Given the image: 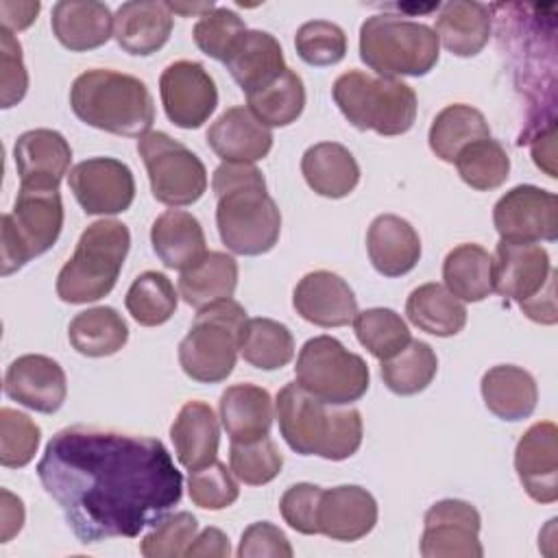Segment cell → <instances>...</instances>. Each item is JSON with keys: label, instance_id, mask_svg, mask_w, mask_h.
<instances>
[{"label": "cell", "instance_id": "8fae6325", "mask_svg": "<svg viewBox=\"0 0 558 558\" xmlns=\"http://www.w3.org/2000/svg\"><path fill=\"white\" fill-rule=\"evenodd\" d=\"M137 153L146 166L153 196L170 207L196 203L207 190L203 161L163 131H148L137 140Z\"/></svg>", "mask_w": 558, "mask_h": 558}, {"label": "cell", "instance_id": "3957f363", "mask_svg": "<svg viewBox=\"0 0 558 558\" xmlns=\"http://www.w3.org/2000/svg\"><path fill=\"white\" fill-rule=\"evenodd\" d=\"M275 412L283 440L301 456L347 460L362 445V414L355 408L325 403L296 381L279 390Z\"/></svg>", "mask_w": 558, "mask_h": 558}, {"label": "cell", "instance_id": "836d02e7", "mask_svg": "<svg viewBox=\"0 0 558 558\" xmlns=\"http://www.w3.org/2000/svg\"><path fill=\"white\" fill-rule=\"evenodd\" d=\"M405 314L414 327L432 336H456L466 325V307L442 283H423L405 301Z\"/></svg>", "mask_w": 558, "mask_h": 558}, {"label": "cell", "instance_id": "ffe728a7", "mask_svg": "<svg viewBox=\"0 0 558 558\" xmlns=\"http://www.w3.org/2000/svg\"><path fill=\"white\" fill-rule=\"evenodd\" d=\"M377 523L375 497L355 484H342L320 493L316 525L318 534L331 541L353 543L366 536Z\"/></svg>", "mask_w": 558, "mask_h": 558}, {"label": "cell", "instance_id": "680465c9", "mask_svg": "<svg viewBox=\"0 0 558 558\" xmlns=\"http://www.w3.org/2000/svg\"><path fill=\"white\" fill-rule=\"evenodd\" d=\"M556 129L549 126L547 131H538L532 142V157L534 163L547 172V177L556 179V148H554Z\"/></svg>", "mask_w": 558, "mask_h": 558}, {"label": "cell", "instance_id": "816d5d0a", "mask_svg": "<svg viewBox=\"0 0 558 558\" xmlns=\"http://www.w3.org/2000/svg\"><path fill=\"white\" fill-rule=\"evenodd\" d=\"M323 488L301 482V484H292L279 501V512L283 517V521L301 532V534H318V525H316V510H318V499H320Z\"/></svg>", "mask_w": 558, "mask_h": 558}, {"label": "cell", "instance_id": "ab89813d", "mask_svg": "<svg viewBox=\"0 0 558 558\" xmlns=\"http://www.w3.org/2000/svg\"><path fill=\"white\" fill-rule=\"evenodd\" d=\"M438 371L434 349L423 340H410L399 353L381 362V379L395 395H416L425 390Z\"/></svg>", "mask_w": 558, "mask_h": 558}, {"label": "cell", "instance_id": "db71d44e", "mask_svg": "<svg viewBox=\"0 0 558 558\" xmlns=\"http://www.w3.org/2000/svg\"><path fill=\"white\" fill-rule=\"evenodd\" d=\"M554 279H556V272L549 277L547 286L534 299L519 305L530 320L541 323V325H554L558 320L556 303H554Z\"/></svg>", "mask_w": 558, "mask_h": 558}, {"label": "cell", "instance_id": "484cf974", "mask_svg": "<svg viewBox=\"0 0 558 558\" xmlns=\"http://www.w3.org/2000/svg\"><path fill=\"white\" fill-rule=\"evenodd\" d=\"M170 438L174 442L177 460L187 471L216 462L220 429L214 410L205 401H187L170 427Z\"/></svg>", "mask_w": 558, "mask_h": 558}, {"label": "cell", "instance_id": "4dcf8cb0", "mask_svg": "<svg viewBox=\"0 0 558 558\" xmlns=\"http://www.w3.org/2000/svg\"><path fill=\"white\" fill-rule=\"evenodd\" d=\"M486 408L501 421L527 418L538 401L534 377L514 364H497L482 377Z\"/></svg>", "mask_w": 558, "mask_h": 558}, {"label": "cell", "instance_id": "91938a15", "mask_svg": "<svg viewBox=\"0 0 558 558\" xmlns=\"http://www.w3.org/2000/svg\"><path fill=\"white\" fill-rule=\"evenodd\" d=\"M168 7H170V11L172 13H181V15H205V13H209V11H214L216 7H214V2H168Z\"/></svg>", "mask_w": 558, "mask_h": 558}, {"label": "cell", "instance_id": "f1b7e54d", "mask_svg": "<svg viewBox=\"0 0 558 558\" xmlns=\"http://www.w3.org/2000/svg\"><path fill=\"white\" fill-rule=\"evenodd\" d=\"M150 242L163 266L172 270H185L207 253L201 222L183 209H168L157 216L150 227Z\"/></svg>", "mask_w": 558, "mask_h": 558}, {"label": "cell", "instance_id": "d6986e66", "mask_svg": "<svg viewBox=\"0 0 558 558\" xmlns=\"http://www.w3.org/2000/svg\"><path fill=\"white\" fill-rule=\"evenodd\" d=\"M292 305L303 320L318 327H344L357 314L351 286L329 270L307 272L294 288Z\"/></svg>", "mask_w": 558, "mask_h": 558}, {"label": "cell", "instance_id": "30bf717a", "mask_svg": "<svg viewBox=\"0 0 558 558\" xmlns=\"http://www.w3.org/2000/svg\"><path fill=\"white\" fill-rule=\"evenodd\" d=\"M294 377L305 392L331 405L357 401L371 381L368 364L331 336L310 338L301 347Z\"/></svg>", "mask_w": 558, "mask_h": 558}, {"label": "cell", "instance_id": "f5cc1de1", "mask_svg": "<svg viewBox=\"0 0 558 558\" xmlns=\"http://www.w3.org/2000/svg\"><path fill=\"white\" fill-rule=\"evenodd\" d=\"M292 545L286 538V534L268 523V521H257L251 523L242 532V541L238 547L240 558H257V556H270V558H292Z\"/></svg>", "mask_w": 558, "mask_h": 558}, {"label": "cell", "instance_id": "9c48e42d", "mask_svg": "<svg viewBox=\"0 0 558 558\" xmlns=\"http://www.w3.org/2000/svg\"><path fill=\"white\" fill-rule=\"evenodd\" d=\"M244 320L246 310L233 299L198 310L187 336L179 344L183 373L201 384L227 379L238 360V336Z\"/></svg>", "mask_w": 558, "mask_h": 558}, {"label": "cell", "instance_id": "ee69618b", "mask_svg": "<svg viewBox=\"0 0 558 558\" xmlns=\"http://www.w3.org/2000/svg\"><path fill=\"white\" fill-rule=\"evenodd\" d=\"M281 466L283 456L268 436L253 442H231L229 469L240 482L248 486L268 484L279 475Z\"/></svg>", "mask_w": 558, "mask_h": 558}, {"label": "cell", "instance_id": "e575fe53", "mask_svg": "<svg viewBox=\"0 0 558 558\" xmlns=\"http://www.w3.org/2000/svg\"><path fill=\"white\" fill-rule=\"evenodd\" d=\"M490 137L488 122L484 113L471 105H449L436 113L429 126V148L436 157L453 163L456 157L473 142Z\"/></svg>", "mask_w": 558, "mask_h": 558}, {"label": "cell", "instance_id": "9a60e30c", "mask_svg": "<svg viewBox=\"0 0 558 558\" xmlns=\"http://www.w3.org/2000/svg\"><path fill=\"white\" fill-rule=\"evenodd\" d=\"M68 185L85 214L105 216L126 211L135 198V179L126 163L113 157H92L76 163Z\"/></svg>", "mask_w": 558, "mask_h": 558}, {"label": "cell", "instance_id": "bcb514c9", "mask_svg": "<svg viewBox=\"0 0 558 558\" xmlns=\"http://www.w3.org/2000/svg\"><path fill=\"white\" fill-rule=\"evenodd\" d=\"M294 48L296 54L310 65H333L347 54V35L333 22L312 20L299 26Z\"/></svg>", "mask_w": 558, "mask_h": 558}, {"label": "cell", "instance_id": "b9f144b4", "mask_svg": "<svg viewBox=\"0 0 558 558\" xmlns=\"http://www.w3.org/2000/svg\"><path fill=\"white\" fill-rule=\"evenodd\" d=\"M353 329L360 344L377 360H388L399 353L412 338L401 314L388 307H371L357 312Z\"/></svg>", "mask_w": 558, "mask_h": 558}, {"label": "cell", "instance_id": "681fc988", "mask_svg": "<svg viewBox=\"0 0 558 558\" xmlns=\"http://www.w3.org/2000/svg\"><path fill=\"white\" fill-rule=\"evenodd\" d=\"M187 490H190V499L205 510L229 508L240 495L238 482L231 477L227 464L218 460L203 469L190 471Z\"/></svg>", "mask_w": 558, "mask_h": 558}, {"label": "cell", "instance_id": "7dc6e473", "mask_svg": "<svg viewBox=\"0 0 558 558\" xmlns=\"http://www.w3.org/2000/svg\"><path fill=\"white\" fill-rule=\"evenodd\" d=\"M198 523L190 512L166 514L153 530L142 538L140 551L146 558H177L185 556V549L196 538Z\"/></svg>", "mask_w": 558, "mask_h": 558}, {"label": "cell", "instance_id": "1f68e13d", "mask_svg": "<svg viewBox=\"0 0 558 558\" xmlns=\"http://www.w3.org/2000/svg\"><path fill=\"white\" fill-rule=\"evenodd\" d=\"M434 33L451 54L475 57L490 37V9L473 0L447 2L440 7Z\"/></svg>", "mask_w": 558, "mask_h": 558}, {"label": "cell", "instance_id": "f907efd6", "mask_svg": "<svg viewBox=\"0 0 558 558\" xmlns=\"http://www.w3.org/2000/svg\"><path fill=\"white\" fill-rule=\"evenodd\" d=\"M28 89V72L22 59V46L13 31L0 28V102L2 109L17 105Z\"/></svg>", "mask_w": 558, "mask_h": 558}, {"label": "cell", "instance_id": "603a6c76", "mask_svg": "<svg viewBox=\"0 0 558 558\" xmlns=\"http://www.w3.org/2000/svg\"><path fill=\"white\" fill-rule=\"evenodd\" d=\"M174 20L168 2L133 0L118 7L113 15V37L129 54L148 57L157 52L172 33Z\"/></svg>", "mask_w": 558, "mask_h": 558}, {"label": "cell", "instance_id": "d4e9b609", "mask_svg": "<svg viewBox=\"0 0 558 558\" xmlns=\"http://www.w3.org/2000/svg\"><path fill=\"white\" fill-rule=\"evenodd\" d=\"M50 26L61 46L72 52L98 48L113 35V15L96 0H61L52 7Z\"/></svg>", "mask_w": 558, "mask_h": 558}, {"label": "cell", "instance_id": "7bdbcfd3", "mask_svg": "<svg viewBox=\"0 0 558 558\" xmlns=\"http://www.w3.org/2000/svg\"><path fill=\"white\" fill-rule=\"evenodd\" d=\"M453 163L458 168L460 179L473 190L482 192L499 187L510 172V157L506 148L493 137H484L469 144L456 157Z\"/></svg>", "mask_w": 558, "mask_h": 558}, {"label": "cell", "instance_id": "11a10c76", "mask_svg": "<svg viewBox=\"0 0 558 558\" xmlns=\"http://www.w3.org/2000/svg\"><path fill=\"white\" fill-rule=\"evenodd\" d=\"M231 554L229 538L222 530L218 527H205L185 549V556L196 558V556H216V558H227Z\"/></svg>", "mask_w": 558, "mask_h": 558}, {"label": "cell", "instance_id": "5bb4252c", "mask_svg": "<svg viewBox=\"0 0 558 558\" xmlns=\"http://www.w3.org/2000/svg\"><path fill=\"white\" fill-rule=\"evenodd\" d=\"M161 105L179 129H198L218 105V89L198 61H174L159 76Z\"/></svg>", "mask_w": 558, "mask_h": 558}, {"label": "cell", "instance_id": "74e56055", "mask_svg": "<svg viewBox=\"0 0 558 558\" xmlns=\"http://www.w3.org/2000/svg\"><path fill=\"white\" fill-rule=\"evenodd\" d=\"M246 109L264 126H288L305 107V87L301 76L286 68L281 74L246 94Z\"/></svg>", "mask_w": 558, "mask_h": 558}, {"label": "cell", "instance_id": "4316f807", "mask_svg": "<svg viewBox=\"0 0 558 558\" xmlns=\"http://www.w3.org/2000/svg\"><path fill=\"white\" fill-rule=\"evenodd\" d=\"M272 399L255 384H233L220 397V421L231 442L266 438L272 427Z\"/></svg>", "mask_w": 558, "mask_h": 558}, {"label": "cell", "instance_id": "ba28073f", "mask_svg": "<svg viewBox=\"0 0 558 558\" xmlns=\"http://www.w3.org/2000/svg\"><path fill=\"white\" fill-rule=\"evenodd\" d=\"M63 229V203L59 187L20 183L15 205L2 216L0 253L2 275L20 270L33 257L46 253Z\"/></svg>", "mask_w": 558, "mask_h": 558}, {"label": "cell", "instance_id": "d6a6232c", "mask_svg": "<svg viewBox=\"0 0 558 558\" xmlns=\"http://www.w3.org/2000/svg\"><path fill=\"white\" fill-rule=\"evenodd\" d=\"M238 286V262L220 251L205 253L194 266L181 270L179 294L196 312L233 296Z\"/></svg>", "mask_w": 558, "mask_h": 558}, {"label": "cell", "instance_id": "f6af8a7d", "mask_svg": "<svg viewBox=\"0 0 558 558\" xmlns=\"http://www.w3.org/2000/svg\"><path fill=\"white\" fill-rule=\"evenodd\" d=\"M41 429L24 412L13 408L0 410V464L7 469L26 466L39 447Z\"/></svg>", "mask_w": 558, "mask_h": 558}, {"label": "cell", "instance_id": "52a82bcc", "mask_svg": "<svg viewBox=\"0 0 558 558\" xmlns=\"http://www.w3.org/2000/svg\"><path fill=\"white\" fill-rule=\"evenodd\" d=\"M331 96L342 116L360 131L390 137L410 131L416 120V94L397 78L349 70L336 78Z\"/></svg>", "mask_w": 558, "mask_h": 558}, {"label": "cell", "instance_id": "cb8c5ba5", "mask_svg": "<svg viewBox=\"0 0 558 558\" xmlns=\"http://www.w3.org/2000/svg\"><path fill=\"white\" fill-rule=\"evenodd\" d=\"M366 251L373 268L384 277L410 272L421 257V238L401 216H377L366 233Z\"/></svg>", "mask_w": 558, "mask_h": 558}, {"label": "cell", "instance_id": "60d3db41", "mask_svg": "<svg viewBox=\"0 0 558 558\" xmlns=\"http://www.w3.org/2000/svg\"><path fill=\"white\" fill-rule=\"evenodd\" d=\"M124 305L135 323L157 327L170 320L177 310V292L172 281L157 270H146L131 283Z\"/></svg>", "mask_w": 558, "mask_h": 558}, {"label": "cell", "instance_id": "e0dca14e", "mask_svg": "<svg viewBox=\"0 0 558 558\" xmlns=\"http://www.w3.org/2000/svg\"><path fill=\"white\" fill-rule=\"evenodd\" d=\"M4 392L9 399L41 412H57L68 395V379L57 360L48 355H20L4 373Z\"/></svg>", "mask_w": 558, "mask_h": 558}, {"label": "cell", "instance_id": "7402d4cb", "mask_svg": "<svg viewBox=\"0 0 558 558\" xmlns=\"http://www.w3.org/2000/svg\"><path fill=\"white\" fill-rule=\"evenodd\" d=\"M211 150L231 163H253L272 148V133L246 107H229L207 131Z\"/></svg>", "mask_w": 558, "mask_h": 558}, {"label": "cell", "instance_id": "83f0119b", "mask_svg": "<svg viewBox=\"0 0 558 558\" xmlns=\"http://www.w3.org/2000/svg\"><path fill=\"white\" fill-rule=\"evenodd\" d=\"M244 94L262 87L288 65L279 41L266 31H244L222 61Z\"/></svg>", "mask_w": 558, "mask_h": 558}, {"label": "cell", "instance_id": "8992f818", "mask_svg": "<svg viewBox=\"0 0 558 558\" xmlns=\"http://www.w3.org/2000/svg\"><path fill=\"white\" fill-rule=\"evenodd\" d=\"M440 41L427 24L377 13L360 26V59L379 76H423L436 63Z\"/></svg>", "mask_w": 558, "mask_h": 558}, {"label": "cell", "instance_id": "f35d334b", "mask_svg": "<svg viewBox=\"0 0 558 558\" xmlns=\"http://www.w3.org/2000/svg\"><path fill=\"white\" fill-rule=\"evenodd\" d=\"M238 349L242 357L262 371H277L294 355L292 331L272 318H246L240 327Z\"/></svg>", "mask_w": 558, "mask_h": 558}, {"label": "cell", "instance_id": "4fadbf2b", "mask_svg": "<svg viewBox=\"0 0 558 558\" xmlns=\"http://www.w3.org/2000/svg\"><path fill=\"white\" fill-rule=\"evenodd\" d=\"M421 554L425 558H482L480 512L462 499L436 501L425 512Z\"/></svg>", "mask_w": 558, "mask_h": 558}, {"label": "cell", "instance_id": "8d00e7d4", "mask_svg": "<svg viewBox=\"0 0 558 558\" xmlns=\"http://www.w3.org/2000/svg\"><path fill=\"white\" fill-rule=\"evenodd\" d=\"M442 279L453 296L477 303L493 292V257L480 244H458L442 262Z\"/></svg>", "mask_w": 558, "mask_h": 558}, {"label": "cell", "instance_id": "c3c4849f", "mask_svg": "<svg viewBox=\"0 0 558 558\" xmlns=\"http://www.w3.org/2000/svg\"><path fill=\"white\" fill-rule=\"evenodd\" d=\"M246 31V24L242 17L227 9V7H216L214 11L201 15V20L194 24L192 37L196 46L211 59L225 61L238 37Z\"/></svg>", "mask_w": 558, "mask_h": 558}, {"label": "cell", "instance_id": "7a4b0ae2", "mask_svg": "<svg viewBox=\"0 0 558 558\" xmlns=\"http://www.w3.org/2000/svg\"><path fill=\"white\" fill-rule=\"evenodd\" d=\"M216 225L222 244L235 255L268 253L281 233V214L253 163L222 161L211 177Z\"/></svg>", "mask_w": 558, "mask_h": 558}, {"label": "cell", "instance_id": "ac0fdd59", "mask_svg": "<svg viewBox=\"0 0 558 558\" xmlns=\"http://www.w3.org/2000/svg\"><path fill=\"white\" fill-rule=\"evenodd\" d=\"M514 469L534 501L554 504L558 499V429L551 421L534 423L519 438Z\"/></svg>", "mask_w": 558, "mask_h": 558}, {"label": "cell", "instance_id": "d590c367", "mask_svg": "<svg viewBox=\"0 0 558 558\" xmlns=\"http://www.w3.org/2000/svg\"><path fill=\"white\" fill-rule=\"evenodd\" d=\"M74 351L87 357H105L118 353L129 340L126 320L107 305L78 312L68 327Z\"/></svg>", "mask_w": 558, "mask_h": 558}, {"label": "cell", "instance_id": "277c9868", "mask_svg": "<svg viewBox=\"0 0 558 558\" xmlns=\"http://www.w3.org/2000/svg\"><path fill=\"white\" fill-rule=\"evenodd\" d=\"M74 116L100 131L142 137L155 122L153 96L137 76L94 68L78 74L70 87Z\"/></svg>", "mask_w": 558, "mask_h": 558}, {"label": "cell", "instance_id": "6da1fadb", "mask_svg": "<svg viewBox=\"0 0 558 558\" xmlns=\"http://www.w3.org/2000/svg\"><path fill=\"white\" fill-rule=\"evenodd\" d=\"M37 475L81 543L133 538L183 495V475L161 440L87 425L57 432Z\"/></svg>", "mask_w": 558, "mask_h": 558}, {"label": "cell", "instance_id": "7c38bea8", "mask_svg": "<svg viewBox=\"0 0 558 558\" xmlns=\"http://www.w3.org/2000/svg\"><path fill=\"white\" fill-rule=\"evenodd\" d=\"M493 222L506 242H554L558 238V198L536 185H517L495 203Z\"/></svg>", "mask_w": 558, "mask_h": 558}, {"label": "cell", "instance_id": "44dd1931", "mask_svg": "<svg viewBox=\"0 0 558 558\" xmlns=\"http://www.w3.org/2000/svg\"><path fill=\"white\" fill-rule=\"evenodd\" d=\"M20 183L59 187L70 170L72 148L68 140L52 129H33L22 133L13 146Z\"/></svg>", "mask_w": 558, "mask_h": 558}, {"label": "cell", "instance_id": "9f6ffc18", "mask_svg": "<svg viewBox=\"0 0 558 558\" xmlns=\"http://www.w3.org/2000/svg\"><path fill=\"white\" fill-rule=\"evenodd\" d=\"M2 508H0V541L9 543L24 523V504L20 497L11 495L7 488L0 490Z\"/></svg>", "mask_w": 558, "mask_h": 558}, {"label": "cell", "instance_id": "2e32d148", "mask_svg": "<svg viewBox=\"0 0 558 558\" xmlns=\"http://www.w3.org/2000/svg\"><path fill=\"white\" fill-rule=\"evenodd\" d=\"M554 272L541 244L499 240L493 259V292L521 305L534 299Z\"/></svg>", "mask_w": 558, "mask_h": 558}, {"label": "cell", "instance_id": "6f0895ef", "mask_svg": "<svg viewBox=\"0 0 558 558\" xmlns=\"http://www.w3.org/2000/svg\"><path fill=\"white\" fill-rule=\"evenodd\" d=\"M39 2H9L2 0L0 2V17H2V26L9 31H24L28 28L37 13H39Z\"/></svg>", "mask_w": 558, "mask_h": 558}, {"label": "cell", "instance_id": "5b68a950", "mask_svg": "<svg viewBox=\"0 0 558 558\" xmlns=\"http://www.w3.org/2000/svg\"><path fill=\"white\" fill-rule=\"evenodd\" d=\"M131 233L120 220H96L78 238L72 257L57 277V294L65 303H92L107 296L122 270Z\"/></svg>", "mask_w": 558, "mask_h": 558}, {"label": "cell", "instance_id": "f546056e", "mask_svg": "<svg viewBox=\"0 0 558 558\" xmlns=\"http://www.w3.org/2000/svg\"><path fill=\"white\" fill-rule=\"evenodd\" d=\"M301 172L307 185L327 198L351 194L360 181L355 157L338 142H320L310 146L301 157Z\"/></svg>", "mask_w": 558, "mask_h": 558}]
</instances>
